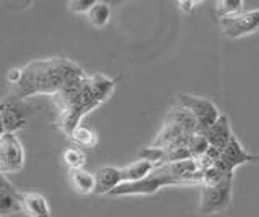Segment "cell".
<instances>
[{"instance_id":"1","label":"cell","mask_w":259,"mask_h":217,"mask_svg":"<svg viewBox=\"0 0 259 217\" xmlns=\"http://www.w3.org/2000/svg\"><path fill=\"white\" fill-rule=\"evenodd\" d=\"M115 86V79L105 75L81 76L65 84L62 91L54 96L60 110L63 133L70 138L71 133L81 126V120L110 98Z\"/></svg>"},{"instance_id":"2","label":"cell","mask_w":259,"mask_h":217,"mask_svg":"<svg viewBox=\"0 0 259 217\" xmlns=\"http://www.w3.org/2000/svg\"><path fill=\"white\" fill-rule=\"evenodd\" d=\"M81 76H88L86 71L70 59L34 60L20 68L18 83L12 86V99L20 101L37 94L55 96L71 79Z\"/></svg>"},{"instance_id":"3","label":"cell","mask_w":259,"mask_h":217,"mask_svg":"<svg viewBox=\"0 0 259 217\" xmlns=\"http://www.w3.org/2000/svg\"><path fill=\"white\" fill-rule=\"evenodd\" d=\"M174 185H185V183L172 175L162 172L160 168H156L151 175L144 177L143 180L121 183L109 196H138V195L148 196V195H154V193H157L159 190L165 187H174Z\"/></svg>"},{"instance_id":"4","label":"cell","mask_w":259,"mask_h":217,"mask_svg":"<svg viewBox=\"0 0 259 217\" xmlns=\"http://www.w3.org/2000/svg\"><path fill=\"white\" fill-rule=\"evenodd\" d=\"M177 101H178V106L186 109V110H190L191 114L194 115V118H196L198 133L204 132L206 128H209L210 125H214L219 120V117L222 115L212 101L199 98V96L178 93L177 94Z\"/></svg>"},{"instance_id":"5","label":"cell","mask_w":259,"mask_h":217,"mask_svg":"<svg viewBox=\"0 0 259 217\" xmlns=\"http://www.w3.org/2000/svg\"><path fill=\"white\" fill-rule=\"evenodd\" d=\"M232 182L221 185H201L199 212L209 215L225 211L232 203Z\"/></svg>"},{"instance_id":"6","label":"cell","mask_w":259,"mask_h":217,"mask_svg":"<svg viewBox=\"0 0 259 217\" xmlns=\"http://www.w3.org/2000/svg\"><path fill=\"white\" fill-rule=\"evenodd\" d=\"M24 167V148L15 133L0 136V172L4 175L15 173Z\"/></svg>"},{"instance_id":"7","label":"cell","mask_w":259,"mask_h":217,"mask_svg":"<svg viewBox=\"0 0 259 217\" xmlns=\"http://www.w3.org/2000/svg\"><path fill=\"white\" fill-rule=\"evenodd\" d=\"M219 25L227 37L238 39L243 36H249L259 29V9L243 12L232 18H222L219 20Z\"/></svg>"},{"instance_id":"8","label":"cell","mask_w":259,"mask_h":217,"mask_svg":"<svg viewBox=\"0 0 259 217\" xmlns=\"http://www.w3.org/2000/svg\"><path fill=\"white\" fill-rule=\"evenodd\" d=\"M256 159L257 156L249 154V152L241 146V143L238 141V138L235 135L232 136L229 144L221 151V164L230 172H233L235 168L243 164L254 162Z\"/></svg>"},{"instance_id":"9","label":"cell","mask_w":259,"mask_h":217,"mask_svg":"<svg viewBox=\"0 0 259 217\" xmlns=\"http://www.w3.org/2000/svg\"><path fill=\"white\" fill-rule=\"evenodd\" d=\"M23 212L21 207V191H18L7 175H0V215H12Z\"/></svg>"},{"instance_id":"10","label":"cell","mask_w":259,"mask_h":217,"mask_svg":"<svg viewBox=\"0 0 259 217\" xmlns=\"http://www.w3.org/2000/svg\"><path fill=\"white\" fill-rule=\"evenodd\" d=\"M0 120H2V133H15L26 125V117L16 99H5L0 110Z\"/></svg>"},{"instance_id":"11","label":"cell","mask_w":259,"mask_h":217,"mask_svg":"<svg viewBox=\"0 0 259 217\" xmlns=\"http://www.w3.org/2000/svg\"><path fill=\"white\" fill-rule=\"evenodd\" d=\"M201 135L207 140L209 146L222 151L227 144H229V141L232 140V136H233L229 117L221 115L214 125H210L209 128H206L204 132H201Z\"/></svg>"},{"instance_id":"12","label":"cell","mask_w":259,"mask_h":217,"mask_svg":"<svg viewBox=\"0 0 259 217\" xmlns=\"http://www.w3.org/2000/svg\"><path fill=\"white\" fill-rule=\"evenodd\" d=\"M96 193L94 195H110V193L123 183L121 167L105 165L101 167L96 173Z\"/></svg>"},{"instance_id":"13","label":"cell","mask_w":259,"mask_h":217,"mask_svg":"<svg viewBox=\"0 0 259 217\" xmlns=\"http://www.w3.org/2000/svg\"><path fill=\"white\" fill-rule=\"evenodd\" d=\"M21 207L29 217H52L49 201L40 193L21 191Z\"/></svg>"},{"instance_id":"14","label":"cell","mask_w":259,"mask_h":217,"mask_svg":"<svg viewBox=\"0 0 259 217\" xmlns=\"http://www.w3.org/2000/svg\"><path fill=\"white\" fill-rule=\"evenodd\" d=\"M156 165L152 162H148V160L138 159L135 162L128 164L125 167H121V175H123V183H130V182H138L143 180L144 177L151 175L154 170H156Z\"/></svg>"},{"instance_id":"15","label":"cell","mask_w":259,"mask_h":217,"mask_svg":"<svg viewBox=\"0 0 259 217\" xmlns=\"http://www.w3.org/2000/svg\"><path fill=\"white\" fill-rule=\"evenodd\" d=\"M70 182L81 195H91L96 193V175L86 172L84 168H75L70 170Z\"/></svg>"},{"instance_id":"16","label":"cell","mask_w":259,"mask_h":217,"mask_svg":"<svg viewBox=\"0 0 259 217\" xmlns=\"http://www.w3.org/2000/svg\"><path fill=\"white\" fill-rule=\"evenodd\" d=\"M232 180H233V172L227 170V168L221 164V160H219L215 165L209 167L202 172L201 185H221V183L232 182Z\"/></svg>"},{"instance_id":"17","label":"cell","mask_w":259,"mask_h":217,"mask_svg":"<svg viewBox=\"0 0 259 217\" xmlns=\"http://www.w3.org/2000/svg\"><path fill=\"white\" fill-rule=\"evenodd\" d=\"M110 5L107 2H96L88 13V20L96 28H104L110 20Z\"/></svg>"},{"instance_id":"18","label":"cell","mask_w":259,"mask_h":217,"mask_svg":"<svg viewBox=\"0 0 259 217\" xmlns=\"http://www.w3.org/2000/svg\"><path fill=\"white\" fill-rule=\"evenodd\" d=\"M243 5L245 4L241 0H221V2H215V12L219 20L232 18L243 13Z\"/></svg>"},{"instance_id":"19","label":"cell","mask_w":259,"mask_h":217,"mask_svg":"<svg viewBox=\"0 0 259 217\" xmlns=\"http://www.w3.org/2000/svg\"><path fill=\"white\" fill-rule=\"evenodd\" d=\"M70 140L76 143L79 148H93L97 143V136L93 130H89L86 126H78L75 132L71 133Z\"/></svg>"},{"instance_id":"20","label":"cell","mask_w":259,"mask_h":217,"mask_svg":"<svg viewBox=\"0 0 259 217\" xmlns=\"http://www.w3.org/2000/svg\"><path fill=\"white\" fill-rule=\"evenodd\" d=\"M186 148H188V151H190V154H191L193 159H198V157H201L202 154H206V152H207L209 143H207V140L201 133H194V135L190 136Z\"/></svg>"},{"instance_id":"21","label":"cell","mask_w":259,"mask_h":217,"mask_svg":"<svg viewBox=\"0 0 259 217\" xmlns=\"http://www.w3.org/2000/svg\"><path fill=\"white\" fill-rule=\"evenodd\" d=\"M63 160L70 167V170H75V168H83L86 164V156L79 148H68L63 152Z\"/></svg>"},{"instance_id":"22","label":"cell","mask_w":259,"mask_h":217,"mask_svg":"<svg viewBox=\"0 0 259 217\" xmlns=\"http://www.w3.org/2000/svg\"><path fill=\"white\" fill-rule=\"evenodd\" d=\"M97 0H70L68 10L73 13H89Z\"/></svg>"},{"instance_id":"23","label":"cell","mask_w":259,"mask_h":217,"mask_svg":"<svg viewBox=\"0 0 259 217\" xmlns=\"http://www.w3.org/2000/svg\"><path fill=\"white\" fill-rule=\"evenodd\" d=\"M198 2H180L178 5H180L182 10H191V5H196Z\"/></svg>"}]
</instances>
